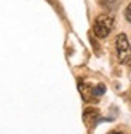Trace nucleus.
<instances>
[{
	"label": "nucleus",
	"instance_id": "obj_5",
	"mask_svg": "<svg viewBox=\"0 0 131 134\" xmlns=\"http://www.w3.org/2000/svg\"><path fill=\"white\" fill-rule=\"evenodd\" d=\"M125 18H126V21L128 23H131V3L126 7V10H125Z\"/></svg>",
	"mask_w": 131,
	"mask_h": 134
},
{
	"label": "nucleus",
	"instance_id": "obj_4",
	"mask_svg": "<svg viewBox=\"0 0 131 134\" xmlns=\"http://www.w3.org/2000/svg\"><path fill=\"white\" fill-rule=\"evenodd\" d=\"M99 2H101V5H102V7H106V8H110V7H113V5H115V2H117V0H99Z\"/></svg>",
	"mask_w": 131,
	"mask_h": 134
},
{
	"label": "nucleus",
	"instance_id": "obj_6",
	"mask_svg": "<svg viewBox=\"0 0 131 134\" xmlns=\"http://www.w3.org/2000/svg\"><path fill=\"white\" fill-rule=\"evenodd\" d=\"M109 134H125V132H122V131H112V132H109Z\"/></svg>",
	"mask_w": 131,
	"mask_h": 134
},
{
	"label": "nucleus",
	"instance_id": "obj_2",
	"mask_svg": "<svg viewBox=\"0 0 131 134\" xmlns=\"http://www.w3.org/2000/svg\"><path fill=\"white\" fill-rule=\"evenodd\" d=\"M115 48L118 61L125 65H131V45L128 42V37L125 34H118L115 38Z\"/></svg>",
	"mask_w": 131,
	"mask_h": 134
},
{
	"label": "nucleus",
	"instance_id": "obj_3",
	"mask_svg": "<svg viewBox=\"0 0 131 134\" xmlns=\"http://www.w3.org/2000/svg\"><path fill=\"white\" fill-rule=\"evenodd\" d=\"M104 91H106V88H104L102 85H97V86H93V94H94V97H97V96H101V94H104Z\"/></svg>",
	"mask_w": 131,
	"mask_h": 134
},
{
	"label": "nucleus",
	"instance_id": "obj_1",
	"mask_svg": "<svg viewBox=\"0 0 131 134\" xmlns=\"http://www.w3.org/2000/svg\"><path fill=\"white\" fill-rule=\"evenodd\" d=\"M113 27V16L110 14H101L97 16L94 24H93V32L97 38H106Z\"/></svg>",
	"mask_w": 131,
	"mask_h": 134
}]
</instances>
